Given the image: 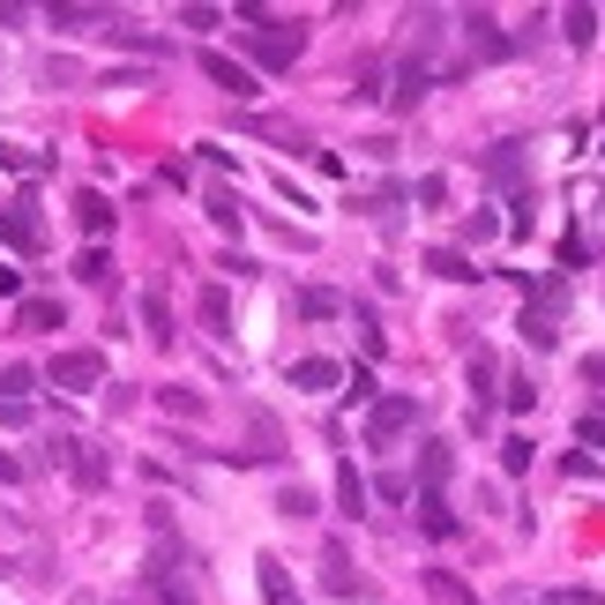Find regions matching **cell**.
<instances>
[{
  "label": "cell",
  "instance_id": "obj_1",
  "mask_svg": "<svg viewBox=\"0 0 605 605\" xmlns=\"http://www.w3.org/2000/svg\"><path fill=\"white\" fill-rule=\"evenodd\" d=\"M240 45H247L255 68H277V75H284V68L306 53V31L300 23H277V15H255V31H240Z\"/></svg>",
  "mask_w": 605,
  "mask_h": 605
},
{
  "label": "cell",
  "instance_id": "obj_2",
  "mask_svg": "<svg viewBox=\"0 0 605 605\" xmlns=\"http://www.w3.org/2000/svg\"><path fill=\"white\" fill-rule=\"evenodd\" d=\"M45 382H53V389H68V396H90L97 382H105V351H90V345L53 351V359H45Z\"/></svg>",
  "mask_w": 605,
  "mask_h": 605
},
{
  "label": "cell",
  "instance_id": "obj_3",
  "mask_svg": "<svg viewBox=\"0 0 605 605\" xmlns=\"http://www.w3.org/2000/svg\"><path fill=\"white\" fill-rule=\"evenodd\" d=\"M419 427V396H374V404H367V441H374V449H389L396 433H411Z\"/></svg>",
  "mask_w": 605,
  "mask_h": 605
},
{
  "label": "cell",
  "instance_id": "obj_4",
  "mask_svg": "<svg viewBox=\"0 0 605 605\" xmlns=\"http://www.w3.org/2000/svg\"><path fill=\"white\" fill-rule=\"evenodd\" d=\"M0 240L15 255H45V224H38V202H8L0 210Z\"/></svg>",
  "mask_w": 605,
  "mask_h": 605
},
{
  "label": "cell",
  "instance_id": "obj_5",
  "mask_svg": "<svg viewBox=\"0 0 605 605\" xmlns=\"http://www.w3.org/2000/svg\"><path fill=\"white\" fill-rule=\"evenodd\" d=\"M427 83H433V60H427V45H419V53H404V68H396V83L382 90V97H389L396 113H411V105L427 97Z\"/></svg>",
  "mask_w": 605,
  "mask_h": 605
},
{
  "label": "cell",
  "instance_id": "obj_6",
  "mask_svg": "<svg viewBox=\"0 0 605 605\" xmlns=\"http://www.w3.org/2000/svg\"><path fill=\"white\" fill-rule=\"evenodd\" d=\"M202 75H210L217 90H224V97H255V68H247V60H232V53H202Z\"/></svg>",
  "mask_w": 605,
  "mask_h": 605
},
{
  "label": "cell",
  "instance_id": "obj_7",
  "mask_svg": "<svg viewBox=\"0 0 605 605\" xmlns=\"http://www.w3.org/2000/svg\"><path fill=\"white\" fill-rule=\"evenodd\" d=\"M255 591H261V605H306L300 583H292V568L277 561V554H261L255 561Z\"/></svg>",
  "mask_w": 605,
  "mask_h": 605
},
{
  "label": "cell",
  "instance_id": "obj_8",
  "mask_svg": "<svg viewBox=\"0 0 605 605\" xmlns=\"http://www.w3.org/2000/svg\"><path fill=\"white\" fill-rule=\"evenodd\" d=\"M142 583H150V598H158V605H202V598H195V583L179 575V561H150Z\"/></svg>",
  "mask_w": 605,
  "mask_h": 605
},
{
  "label": "cell",
  "instance_id": "obj_9",
  "mask_svg": "<svg viewBox=\"0 0 605 605\" xmlns=\"http://www.w3.org/2000/svg\"><path fill=\"white\" fill-rule=\"evenodd\" d=\"M478 165H486V179H501V187H523V173H531V158H523V142H493V150H486Z\"/></svg>",
  "mask_w": 605,
  "mask_h": 605
},
{
  "label": "cell",
  "instance_id": "obj_10",
  "mask_svg": "<svg viewBox=\"0 0 605 605\" xmlns=\"http://www.w3.org/2000/svg\"><path fill=\"white\" fill-rule=\"evenodd\" d=\"M419 501H449V441H427L419 456Z\"/></svg>",
  "mask_w": 605,
  "mask_h": 605
},
{
  "label": "cell",
  "instance_id": "obj_11",
  "mask_svg": "<svg viewBox=\"0 0 605 605\" xmlns=\"http://www.w3.org/2000/svg\"><path fill=\"white\" fill-rule=\"evenodd\" d=\"M60 464L83 478V486H105V456H97L90 441H60Z\"/></svg>",
  "mask_w": 605,
  "mask_h": 605
},
{
  "label": "cell",
  "instance_id": "obj_12",
  "mask_svg": "<svg viewBox=\"0 0 605 605\" xmlns=\"http://www.w3.org/2000/svg\"><path fill=\"white\" fill-rule=\"evenodd\" d=\"M75 224H83L90 240H105V232H113V202H105L97 187H83V195H75Z\"/></svg>",
  "mask_w": 605,
  "mask_h": 605
},
{
  "label": "cell",
  "instance_id": "obj_13",
  "mask_svg": "<svg viewBox=\"0 0 605 605\" xmlns=\"http://www.w3.org/2000/svg\"><path fill=\"white\" fill-rule=\"evenodd\" d=\"M292 389H345L337 359H292Z\"/></svg>",
  "mask_w": 605,
  "mask_h": 605
},
{
  "label": "cell",
  "instance_id": "obj_14",
  "mask_svg": "<svg viewBox=\"0 0 605 605\" xmlns=\"http://www.w3.org/2000/svg\"><path fill=\"white\" fill-rule=\"evenodd\" d=\"M464 31H472L478 60H501V53H509V38H501V31H493V15H486V8H472V15H464Z\"/></svg>",
  "mask_w": 605,
  "mask_h": 605
},
{
  "label": "cell",
  "instance_id": "obj_15",
  "mask_svg": "<svg viewBox=\"0 0 605 605\" xmlns=\"http://www.w3.org/2000/svg\"><path fill=\"white\" fill-rule=\"evenodd\" d=\"M427 269L433 277H449V284H478V277H486V269H472L456 247H427Z\"/></svg>",
  "mask_w": 605,
  "mask_h": 605
},
{
  "label": "cell",
  "instance_id": "obj_16",
  "mask_svg": "<svg viewBox=\"0 0 605 605\" xmlns=\"http://www.w3.org/2000/svg\"><path fill=\"white\" fill-rule=\"evenodd\" d=\"M516 329H523V345H531V351H554V345H561V322H554V314H538V306H523Z\"/></svg>",
  "mask_w": 605,
  "mask_h": 605
},
{
  "label": "cell",
  "instance_id": "obj_17",
  "mask_svg": "<svg viewBox=\"0 0 605 605\" xmlns=\"http://www.w3.org/2000/svg\"><path fill=\"white\" fill-rule=\"evenodd\" d=\"M31 382H38V367H0V411H23V396H31Z\"/></svg>",
  "mask_w": 605,
  "mask_h": 605
},
{
  "label": "cell",
  "instance_id": "obj_18",
  "mask_svg": "<svg viewBox=\"0 0 605 605\" xmlns=\"http://www.w3.org/2000/svg\"><path fill=\"white\" fill-rule=\"evenodd\" d=\"M60 322H68V306L60 300H23L15 306V329H60Z\"/></svg>",
  "mask_w": 605,
  "mask_h": 605
},
{
  "label": "cell",
  "instance_id": "obj_19",
  "mask_svg": "<svg viewBox=\"0 0 605 605\" xmlns=\"http://www.w3.org/2000/svg\"><path fill=\"white\" fill-rule=\"evenodd\" d=\"M337 516H367V478L351 464H337Z\"/></svg>",
  "mask_w": 605,
  "mask_h": 605
},
{
  "label": "cell",
  "instance_id": "obj_20",
  "mask_svg": "<svg viewBox=\"0 0 605 605\" xmlns=\"http://www.w3.org/2000/svg\"><path fill=\"white\" fill-rule=\"evenodd\" d=\"M202 329H210V337H232V300H224V292H217V284H202Z\"/></svg>",
  "mask_w": 605,
  "mask_h": 605
},
{
  "label": "cell",
  "instance_id": "obj_21",
  "mask_svg": "<svg viewBox=\"0 0 605 605\" xmlns=\"http://www.w3.org/2000/svg\"><path fill=\"white\" fill-rule=\"evenodd\" d=\"M561 38L583 53V45L598 38V8H561Z\"/></svg>",
  "mask_w": 605,
  "mask_h": 605
},
{
  "label": "cell",
  "instance_id": "obj_22",
  "mask_svg": "<svg viewBox=\"0 0 605 605\" xmlns=\"http://www.w3.org/2000/svg\"><path fill=\"white\" fill-rule=\"evenodd\" d=\"M322 583H329V591H337V598H351V591H359V568H351L345 554H337V546H329V554H322Z\"/></svg>",
  "mask_w": 605,
  "mask_h": 605
},
{
  "label": "cell",
  "instance_id": "obj_23",
  "mask_svg": "<svg viewBox=\"0 0 605 605\" xmlns=\"http://www.w3.org/2000/svg\"><path fill=\"white\" fill-rule=\"evenodd\" d=\"M142 329H150V345H173V337H179V329H173V306L158 300V292L142 300Z\"/></svg>",
  "mask_w": 605,
  "mask_h": 605
},
{
  "label": "cell",
  "instance_id": "obj_24",
  "mask_svg": "<svg viewBox=\"0 0 605 605\" xmlns=\"http://www.w3.org/2000/svg\"><path fill=\"white\" fill-rule=\"evenodd\" d=\"M427 591H433V605H478L472 591H464V583L449 575V568H427Z\"/></svg>",
  "mask_w": 605,
  "mask_h": 605
},
{
  "label": "cell",
  "instance_id": "obj_25",
  "mask_svg": "<svg viewBox=\"0 0 605 605\" xmlns=\"http://www.w3.org/2000/svg\"><path fill=\"white\" fill-rule=\"evenodd\" d=\"M493 396H501V389H493V351H472V404L486 411Z\"/></svg>",
  "mask_w": 605,
  "mask_h": 605
},
{
  "label": "cell",
  "instance_id": "obj_26",
  "mask_svg": "<svg viewBox=\"0 0 605 605\" xmlns=\"http://www.w3.org/2000/svg\"><path fill=\"white\" fill-rule=\"evenodd\" d=\"M0 165H8V173H45L53 158H45V150H23V142H0Z\"/></svg>",
  "mask_w": 605,
  "mask_h": 605
},
{
  "label": "cell",
  "instance_id": "obj_27",
  "mask_svg": "<svg viewBox=\"0 0 605 605\" xmlns=\"http://www.w3.org/2000/svg\"><path fill=\"white\" fill-rule=\"evenodd\" d=\"M202 210H210V224L224 232V240L240 232V202H232V195H217V187H210V202H202Z\"/></svg>",
  "mask_w": 605,
  "mask_h": 605
},
{
  "label": "cell",
  "instance_id": "obj_28",
  "mask_svg": "<svg viewBox=\"0 0 605 605\" xmlns=\"http://www.w3.org/2000/svg\"><path fill=\"white\" fill-rule=\"evenodd\" d=\"M75 277H83V284H105V277H113V255H105V247H83V255H75Z\"/></svg>",
  "mask_w": 605,
  "mask_h": 605
},
{
  "label": "cell",
  "instance_id": "obj_29",
  "mask_svg": "<svg viewBox=\"0 0 605 605\" xmlns=\"http://www.w3.org/2000/svg\"><path fill=\"white\" fill-rule=\"evenodd\" d=\"M419 531H427V538H449V531H456L449 501H419Z\"/></svg>",
  "mask_w": 605,
  "mask_h": 605
},
{
  "label": "cell",
  "instance_id": "obj_30",
  "mask_svg": "<svg viewBox=\"0 0 605 605\" xmlns=\"http://www.w3.org/2000/svg\"><path fill=\"white\" fill-rule=\"evenodd\" d=\"M158 404H165L173 419H202V396L195 389H158Z\"/></svg>",
  "mask_w": 605,
  "mask_h": 605
},
{
  "label": "cell",
  "instance_id": "obj_31",
  "mask_svg": "<svg viewBox=\"0 0 605 605\" xmlns=\"http://www.w3.org/2000/svg\"><path fill=\"white\" fill-rule=\"evenodd\" d=\"M501 472H531V441H523V433H509V441H501Z\"/></svg>",
  "mask_w": 605,
  "mask_h": 605
},
{
  "label": "cell",
  "instance_id": "obj_32",
  "mask_svg": "<svg viewBox=\"0 0 605 605\" xmlns=\"http://www.w3.org/2000/svg\"><path fill=\"white\" fill-rule=\"evenodd\" d=\"M501 404H509V411H531V404H538V382H531V374H516V382L501 389Z\"/></svg>",
  "mask_w": 605,
  "mask_h": 605
},
{
  "label": "cell",
  "instance_id": "obj_33",
  "mask_svg": "<svg viewBox=\"0 0 605 605\" xmlns=\"http://www.w3.org/2000/svg\"><path fill=\"white\" fill-rule=\"evenodd\" d=\"M575 441H583V449H598V456H605V411H583V419H575Z\"/></svg>",
  "mask_w": 605,
  "mask_h": 605
},
{
  "label": "cell",
  "instance_id": "obj_34",
  "mask_svg": "<svg viewBox=\"0 0 605 605\" xmlns=\"http://www.w3.org/2000/svg\"><path fill=\"white\" fill-rule=\"evenodd\" d=\"M277 509H284V516H314V493H306V486H284Z\"/></svg>",
  "mask_w": 605,
  "mask_h": 605
},
{
  "label": "cell",
  "instance_id": "obj_35",
  "mask_svg": "<svg viewBox=\"0 0 605 605\" xmlns=\"http://www.w3.org/2000/svg\"><path fill=\"white\" fill-rule=\"evenodd\" d=\"M411 195H419L427 210H441V202H449V179H441V173H427V179H419V187H411Z\"/></svg>",
  "mask_w": 605,
  "mask_h": 605
},
{
  "label": "cell",
  "instance_id": "obj_36",
  "mask_svg": "<svg viewBox=\"0 0 605 605\" xmlns=\"http://www.w3.org/2000/svg\"><path fill=\"white\" fill-rule=\"evenodd\" d=\"M583 261H591V240H583V232H568V240H561V269H583Z\"/></svg>",
  "mask_w": 605,
  "mask_h": 605
},
{
  "label": "cell",
  "instance_id": "obj_37",
  "mask_svg": "<svg viewBox=\"0 0 605 605\" xmlns=\"http://www.w3.org/2000/svg\"><path fill=\"white\" fill-rule=\"evenodd\" d=\"M300 314H314V322H322V314H337V292H322V284L300 292Z\"/></svg>",
  "mask_w": 605,
  "mask_h": 605
},
{
  "label": "cell",
  "instance_id": "obj_38",
  "mask_svg": "<svg viewBox=\"0 0 605 605\" xmlns=\"http://www.w3.org/2000/svg\"><path fill=\"white\" fill-rule=\"evenodd\" d=\"M345 404H374V374H367V367L345 374Z\"/></svg>",
  "mask_w": 605,
  "mask_h": 605
},
{
  "label": "cell",
  "instance_id": "obj_39",
  "mask_svg": "<svg viewBox=\"0 0 605 605\" xmlns=\"http://www.w3.org/2000/svg\"><path fill=\"white\" fill-rule=\"evenodd\" d=\"M374 493H382V501H389V509H404V501H411V486H404V478H374Z\"/></svg>",
  "mask_w": 605,
  "mask_h": 605
},
{
  "label": "cell",
  "instance_id": "obj_40",
  "mask_svg": "<svg viewBox=\"0 0 605 605\" xmlns=\"http://www.w3.org/2000/svg\"><path fill=\"white\" fill-rule=\"evenodd\" d=\"M493 232H501V217H493V210H478L472 224H464V240H493Z\"/></svg>",
  "mask_w": 605,
  "mask_h": 605
},
{
  "label": "cell",
  "instance_id": "obj_41",
  "mask_svg": "<svg viewBox=\"0 0 605 605\" xmlns=\"http://www.w3.org/2000/svg\"><path fill=\"white\" fill-rule=\"evenodd\" d=\"M554 605H605L598 591H583V583H568V591H554Z\"/></svg>",
  "mask_w": 605,
  "mask_h": 605
},
{
  "label": "cell",
  "instance_id": "obj_42",
  "mask_svg": "<svg viewBox=\"0 0 605 605\" xmlns=\"http://www.w3.org/2000/svg\"><path fill=\"white\" fill-rule=\"evenodd\" d=\"M0 486H23V464H15L8 449H0Z\"/></svg>",
  "mask_w": 605,
  "mask_h": 605
},
{
  "label": "cell",
  "instance_id": "obj_43",
  "mask_svg": "<svg viewBox=\"0 0 605 605\" xmlns=\"http://www.w3.org/2000/svg\"><path fill=\"white\" fill-rule=\"evenodd\" d=\"M583 382H598V389H605V351H591V359H583Z\"/></svg>",
  "mask_w": 605,
  "mask_h": 605
}]
</instances>
